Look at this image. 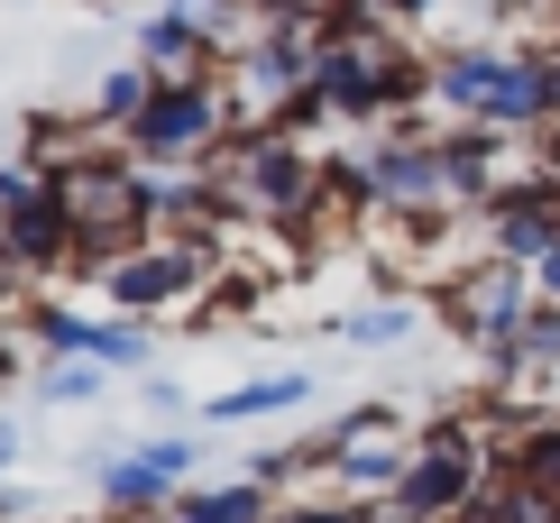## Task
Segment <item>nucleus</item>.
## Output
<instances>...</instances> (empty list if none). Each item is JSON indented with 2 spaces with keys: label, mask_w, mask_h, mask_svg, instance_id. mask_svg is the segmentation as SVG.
Returning <instances> with one entry per match:
<instances>
[{
  "label": "nucleus",
  "mask_w": 560,
  "mask_h": 523,
  "mask_svg": "<svg viewBox=\"0 0 560 523\" xmlns=\"http://www.w3.org/2000/svg\"><path fill=\"white\" fill-rule=\"evenodd\" d=\"M313 92L349 129H395V120H413V111H432V56L413 37H395V28L340 19V28L322 37V83Z\"/></svg>",
  "instance_id": "f257e3e1"
},
{
  "label": "nucleus",
  "mask_w": 560,
  "mask_h": 523,
  "mask_svg": "<svg viewBox=\"0 0 560 523\" xmlns=\"http://www.w3.org/2000/svg\"><path fill=\"white\" fill-rule=\"evenodd\" d=\"M202 184L221 194V211H240V221H258V230H285V240L322 230V165H313L303 138L248 129V138H230V148L202 165Z\"/></svg>",
  "instance_id": "f03ea898"
},
{
  "label": "nucleus",
  "mask_w": 560,
  "mask_h": 523,
  "mask_svg": "<svg viewBox=\"0 0 560 523\" xmlns=\"http://www.w3.org/2000/svg\"><path fill=\"white\" fill-rule=\"evenodd\" d=\"M212 284H221V240L212 230H156L138 240L129 257L102 267V294H110V322H202L212 313Z\"/></svg>",
  "instance_id": "7ed1b4c3"
},
{
  "label": "nucleus",
  "mask_w": 560,
  "mask_h": 523,
  "mask_svg": "<svg viewBox=\"0 0 560 523\" xmlns=\"http://www.w3.org/2000/svg\"><path fill=\"white\" fill-rule=\"evenodd\" d=\"M56 184V211L74 221V248H83V276L102 284L110 257H129L138 240H156V211H148V165H129L120 148H92L74 156L65 175H46Z\"/></svg>",
  "instance_id": "20e7f679"
},
{
  "label": "nucleus",
  "mask_w": 560,
  "mask_h": 523,
  "mask_svg": "<svg viewBox=\"0 0 560 523\" xmlns=\"http://www.w3.org/2000/svg\"><path fill=\"white\" fill-rule=\"evenodd\" d=\"M230 92L221 83H156L148 92V111L120 129V156L129 165H148V175H184V165H212L221 148H230Z\"/></svg>",
  "instance_id": "39448f33"
},
{
  "label": "nucleus",
  "mask_w": 560,
  "mask_h": 523,
  "mask_svg": "<svg viewBox=\"0 0 560 523\" xmlns=\"http://www.w3.org/2000/svg\"><path fill=\"white\" fill-rule=\"evenodd\" d=\"M313 83H322V28H258V37H240V46H230V65H221L230 120H240L230 138L276 129Z\"/></svg>",
  "instance_id": "423d86ee"
},
{
  "label": "nucleus",
  "mask_w": 560,
  "mask_h": 523,
  "mask_svg": "<svg viewBox=\"0 0 560 523\" xmlns=\"http://www.w3.org/2000/svg\"><path fill=\"white\" fill-rule=\"evenodd\" d=\"M194 468H202V450L184 432H156V441L120 450V460H102V478H92L102 523H166V505L194 487Z\"/></svg>",
  "instance_id": "0eeeda50"
},
{
  "label": "nucleus",
  "mask_w": 560,
  "mask_h": 523,
  "mask_svg": "<svg viewBox=\"0 0 560 523\" xmlns=\"http://www.w3.org/2000/svg\"><path fill=\"white\" fill-rule=\"evenodd\" d=\"M533 303H542V294H533V267H505V257H487V267H469L459 284H441V322H451L469 349L505 340Z\"/></svg>",
  "instance_id": "6e6552de"
},
{
  "label": "nucleus",
  "mask_w": 560,
  "mask_h": 523,
  "mask_svg": "<svg viewBox=\"0 0 560 523\" xmlns=\"http://www.w3.org/2000/svg\"><path fill=\"white\" fill-rule=\"evenodd\" d=\"M28 340L56 349V359H83V368H148V322H92V313H65V303H37L28 313Z\"/></svg>",
  "instance_id": "1a4fd4ad"
},
{
  "label": "nucleus",
  "mask_w": 560,
  "mask_h": 523,
  "mask_svg": "<svg viewBox=\"0 0 560 523\" xmlns=\"http://www.w3.org/2000/svg\"><path fill=\"white\" fill-rule=\"evenodd\" d=\"M138 65H148L156 83H221L230 46L202 28L194 10H175V0H166V10H148V19H138Z\"/></svg>",
  "instance_id": "9d476101"
},
{
  "label": "nucleus",
  "mask_w": 560,
  "mask_h": 523,
  "mask_svg": "<svg viewBox=\"0 0 560 523\" xmlns=\"http://www.w3.org/2000/svg\"><path fill=\"white\" fill-rule=\"evenodd\" d=\"M551 248H560V184H515V194L487 202V257L542 267Z\"/></svg>",
  "instance_id": "9b49d317"
},
{
  "label": "nucleus",
  "mask_w": 560,
  "mask_h": 523,
  "mask_svg": "<svg viewBox=\"0 0 560 523\" xmlns=\"http://www.w3.org/2000/svg\"><path fill=\"white\" fill-rule=\"evenodd\" d=\"M497 478L524 487V496H542V505L560 514V414H533L524 432L497 441Z\"/></svg>",
  "instance_id": "f8f14e48"
},
{
  "label": "nucleus",
  "mask_w": 560,
  "mask_h": 523,
  "mask_svg": "<svg viewBox=\"0 0 560 523\" xmlns=\"http://www.w3.org/2000/svg\"><path fill=\"white\" fill-rule=\"evenodd\" d=\"M276 505H285V496L267 478H194L166 505V523H276Z\"/></svg>",
  "instance_id": "ddd939ff"
},
{
  "label": "nucleus",
  "mask_w": 560,
  "mask_h": 523,
  "mask_svg": "<svg viewBox=\"0 0 560 523\" xmlns=\"http://www.w3.org/2000/svg\"><path fill=\"white\" fill-rule=\"evenodd\" d=\"M313 395V376H248V386H230V395H212V404H194L202 422H258V414H294V404Z\"/></svg>",
  "instance_id": "4468645a"
},
{
  "label": "nucleus",
  "mask_w": 560,
  "mask_h": 523,
  "mask_svg": "<svg viewBox=\"0 0 560 523\" xmlns=\"http://www.w3.org/2000/svg\"><path fill=\"white\" fill-rule=\"evenodd\" d=\"M148 92H156V74H148L138 56H129V65H110V74L92 83V129H110V138H120L138 111H148Z\"/></svg>",
  "instance_id": "2eb2a0df"
},
{
  "label": "nucleus",
  "mask_w": 560,
  "mask_h": 523,
  "mask_svg": "<svg viewBox=\"0 0 560 523\" xmlns=\"http://www.w3.org/2000/svg\"><path fill=\"white\" fill-rule=\"evenodd\" d=\"M102 376H110V368H83V359H46V368H37V404H56V414H65V404H92V395H102Z\"/></svg>",
  "instance_id": "dca6fc26"
},
{
  "label": "nucleus",
  "mask_w": 560,
  "mask_h": 523,
  "mask_svg": "<svg viewBox=\"0 0 560 523\" xmlns=\"http://www.w3.org/2000/svg\"><path fill=\"white\" fill-rule=\"evenodd\" d=\"M405 330H413V313H405V303H359V313L340 322V340H359V349H395Z\"/></svg>",
  "instance_id": "f3484780"
},
{
  "label": "nucleus",
  "mask_w": 560,
  "mask_h": 523,
  "mask_svg": "<svg viewBox=\"0 0 560 523\" xmlns=\"http://www.w3.org/2000/svg\"><path fill=\"white\" fill-rule=\"evenodd\" d=\"M28 313H37V294H28V276L0 257V330H28Z\"/></svg>",
  "instance_id": "a211bd4d"
},
{
  "label": "nucleus",
  "mask_w": 560,
  "mask_h": 523,
  "mask_svg": "<svg viewBox=\"0 0 560 523\" xmlns=\"http://www.w3.org/2000/svg\"><path fill=\"white\" fill-rule=\"evenodd\" d=\"M19 376H28V340H19V330H0V395H10Z\"/></svg>",
  "instance_id": "6ab92c4d"
},
{
  "label": "nucleus",
  "mask_w": 560,
  "mask_h": 523,
  "mask_svg": "<svg viewBox=\"0 0 560 523\" xmlns=\"http://www.w3.org/2000/svg\"><path fill=\"white\" fill-rule=\"evenodd\" d=\"M19 441H28V432H19V422L0 414V487H10V468H19Z\"/></svg>",
  "instance_id": "aec40b11"
},
{
  "label": "nucleus",
  "mask_w": 560,
  "mask_h": 523,
  "mask_svg": "<svg viewBox=\"0 0 560 523\" xmlns=\"http://www.w3.org/2000/svg\"><path fill=\"white\" fill-rule=\"evenodd\" d=\"M533 294H542V303H560V248L542 257V267H533Z\"/></svg>",
  "instance_id": "412c9836"
},
{
  "label": "nucleus",
  "mask_w": 560,
  "mask_h": 523,
  "mask_svg": "<svg viewBox=\"0 0 560 523\" xmlns=\"http://www.w3.org/2000/svg\"><path fill=\"white\" fill-rule=\"evenodd\" d=\"M0 165H10V156H0Z\"/></svg>",
  "instance_id": "4be33fe9"
}]
</instances>
